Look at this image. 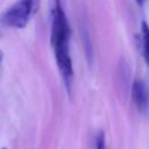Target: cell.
Instances as JSON below:
<instances>
[{
    "instance_id": "obj_1",
    "label": "cell",
    "mask_w": 149,
    "mask_h": 149,
    "mask_svg": "<svg viewBox=\"0 0 149 149\" xmlns=\"http://www.w3.org/2000/svg\"><path fill=\"white\" fill-rule=\"evenodd\" d=\"M70 36H71V29L66 14L64 13V9L59 0H57L52 14L51 44L58 70L61 72L62 79L64 81V85L69 94L71 92V83L73 78L72 59L70 56Z\"/></svg>"
},
{
    "instance_id": "obj_2",
    "label": "cell",
    "mask_w": 149,
    "mask_h": 149,
    "mask_svg": "<svg viewBox=\"0 0 149 149\" xmlns=\"http://www.w3.org/2000/svg\"><path fill=\"white\" fill-rule=\"evenodd\" d=\"M37 7V0H17L1 16V22L12 28H24Z\"/></svg>"
},
{
    "instance_id": "obj_3",
    "label": "cell",
    "mask_w": 149,
    "mask_h": 149,
    "mask_svg": "<svg viewBox=\"0 0 149 149\" xmlns=\"http://www.w3.org/2000/svg\"><path fill=\"white\" fill-rule=\"evenodd\" d=\"M132 98L143 115L149 114V87L142 79H135L132 84Z\"/></svg>"
},
{
    "instance_id": "obj_4",
    "label": "cell",
    "mask_w": 149,
    "mask_h": 149,
    "mask_svg": "<svg viewBox=\"0 0 149 149\" xmlns=\"http://www.w3.org/2000/svg\"><path fill=\"white\" fill-rule=\"evenodd\" d=\"M141 43L144 62L149 66V24L147 21L141 22Z\"/></svg>"
},
{
    "instance_id": "obj_5",
    "label": "cell",
    "mask_w": 149,
    "mask_h": 149,
    "mask_svg": "<svg viewBox=\"0 0 149 149\" xmlns=\"http://www.w3.org/2000/svg\"><path fill=\"white\" fill-rule=\"evenodd\" d=\"M81 40H83V44H84V49H85V54L88 61V64H92V59H93V52H92V45H91V41H90V36L87 33V29L85 27H81Z\"/></svg>"
},
{
    "instance_id": "obj_6",
    "label": "cell",
    "mask_w": 149,
    "mask_h": 149,
    "mask_svg": "<svg viewBox=\"0 0 149 149\" xmlns=\"http://www.w3.org/2000/svg\"><path fill=\"white\" fill-rule=\"evenodd\" d=\"M95 149H106L105 134L102 132H100L95 137Z\"/></svg>"
},
{
    "instance_id": "obj_7",
    "label": "cell",
    "mask_w": 149,
    "mask_h": 149,
    "mask_svg": "<svg viewBox=\"0 0 149 149\" xmlns=\"http://www.w3.org/2000/svg\"><path fill=\"white\" fill-rule=\"evenodd\" d=\"M144 1L146 0H136V2H137V5L141 7V6H143V3H144Z\"/></svg>"
},
{
    "instance_id": "obj_8",
    "label": "cell",
    "mask_w": 149,
    "mask_h": 149,
    "mask_svg": "<svg viewBox=\"0 0 149 149\" xmlns=\"http://www.w3.org/2000/svg\"><path fill=\"white\" fill-rule=\"evenodd\" d=\"M2 59H3V52L0 50V65H1V63H2Z\"/></svg>"
},
{
    "instance_id": "obj_9",
    "label": "cell",
    "mask_w": 149,
    "mask_h": 149,
    "mask_svg": "<svg viewBox=\"0 0 149 149\" xmlns=\"http://www.w3.org/2000/svg\"><path fill=\"white\" fill-rule=\"evenodd\" d=\"M2 149H7V148H2Z\"/></svg>"
}]
</instances>
